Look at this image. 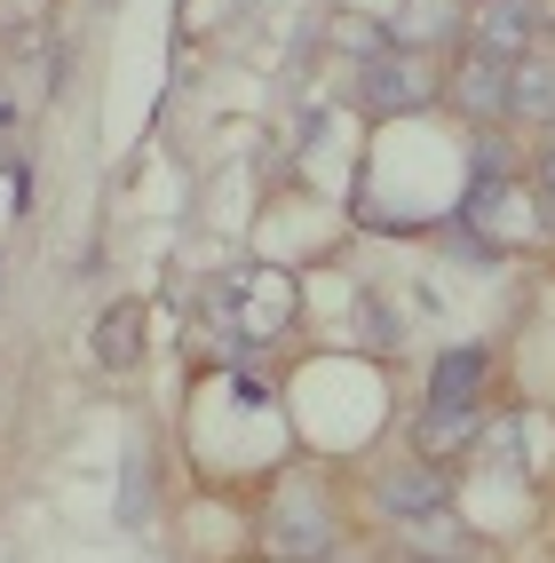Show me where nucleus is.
Instances as JSON below:
<instances>
[{"instance_id": "nucleus-1", "label": "nucleus", "mask_w": 555, "mask_h": 563, "mask_svg": "<svg viewBox=\"0 0 555 563\" xmlns=\"http://www.w3.org/2000/svg\"><path fill=\"white\" fill-rule=\"evenodd\" d=\"M222 325H231V342H270V333L293 318V278L286 271H238L222 278Z\"/></svg>"}, {"instance_id": "nucleus-2", "label": "nucleus", "mask_w": 555, "mask_h": 563, "mask_svg": "<svg viewBox=\"0 0 555 563\" xmlns=\"http://www.w3.org/2000/svg\"><path fill=\"white\" fill-rule=\"evenodd\" d=\"M333 548V508L318 500V493H278V508H270V523H263V555L270 563H318Z\"/></svg>"}, {"instance_id": "nucleus-3", "label": "nucleus", "mask_w": 555, "mask_h": 563, "mask_svg": "<svg viewBox=\"0 0 555 563\" xmlns=\"http://www.w3.org/2000/svg\"><path fill=\"white\" fill-rule=\"evenodd\" d=\"M374 500H381L389 523H429V516L453 508V476H444L436 461H404V468H389L374 484Z\"/></svg>"}, {"instance_id": "nucleus-4", "label": "nucleus", "mask_w": 555, "mask_h": 563, "mask_svg": "<svg viewBox=\"0 0 555 563\" xmlns=\"http://www.w3.org/2000/svg\"><path fill=\"white\" fill-rule=\"evenodd\" d=\"M357 103L374 111V120H389V111H421L429 80L404 64V48H381V56H365V71H357Z\"/></svg>"}, {"instance_id": "nucleus-5", "label": "nucleus", "mask_w": 555, "mask_h": 563, "mask_svg": "<svg viewBox=\"0 0 555 563\" xmlns=\"http://www.w3.org/2000/svg\"><path fill=\"white\" fill-rule=\"evenodd\" d=\"M547 32V0H485L476 9V48H492V56H532V41Z\"/></svg>"}, {"instance_id": "nucleus-6", "label": "nucleus", "mask_w": 555, "mask_h": 563, "mask_svg": "<svg viewBox=\"0 0 555 563\" xmlns=\"http://www.w3.org/2000/svg\"><path fill=\"white\" fill-rule=\"evenodd\" d=\"M444 96H453L468 120H492V111H508V56L468 48V56L453 64V80H444Z\"/></svg>"}, {"instance_id": "nucleus-7", "label": "nucleus", "mask_w": 555, "mask_h": 563, "mask_svg": "<svg viewBox=\"0 0 555 563\" xmlns=\"http://www.w3.org/2000/svg\"><path fill=\"white\" fill-rule=\"evenodd\" d=\"M460 32V0H404L389 24V48H436Z\"/></svg>"}, {"instance_id": "nucleus-8", "label": "nucleus", "mask_w": 555, "mask_h": 563, "mask_svg": "<svg viewBox=\"0 0 555 563\" xmlns=\"http://www.w3.org/2000/svg\"><path fill=\"white\" fill-rule=\"evenodd\" d=\"M88 350H96V365H103V373H127V365L143 357V310H135V302L103 310V318H96V342H88Z\"/></svg>"}, {"instance_id": "nucleus-9", "label": "nucleus", "mask_w": 555, "mask_h": 563, "mask_svg": "<svg viewBox=\"0 0 555 563\" xmlns=\"http://www.w3.org/2000/svg\"><path fill=\"white\" fill-rule=\"evenodd\" d=\"M476 389H485V350H476V342H468V350H444L436 373H429V405H460V412H468Z\"/></svg>"}, {"instance_id": "nucleus-10", "label": "nucleus", "mask_w": 555, "mask_h": 563, "mask_svg": "<svg viewBox=\"0 0 555 563\" xmlns=\"http://www.w3.org/2000/svg\"><path fill=\"white\" fill-rule=\"evenodd\" d=\"M508 111H515V120H555V64L515 56L508 64Z\"/></svg>"}, {"instance_id": "nucleus-11", "label": "nucleus", "mask_w": 555, "mask_h": 563, "mask_svg": "<svg viewBox=\"0 0 555 563\" xmlns=\"http://www.w3.org/2000/svg\"><path fill=\"white\" fill-rule=\"evenodd\" d=\"M540 214H547V222H555V152H547V159H540Z\"/></svg>"}, {"instance_id": "nucleus-12", "label": "nucleus", "mask_w": 555, "mask_h": 563, "mask_svg": "<svg viewBox=\"0 0 555 563\" xmlns=\"http://www.w3.org/2000/svg\"><path fill=\"white\" fill-rule=\"evenodd\" d=\"M413 563H421V555H413Z\"/></svg>"}]
</instances>
